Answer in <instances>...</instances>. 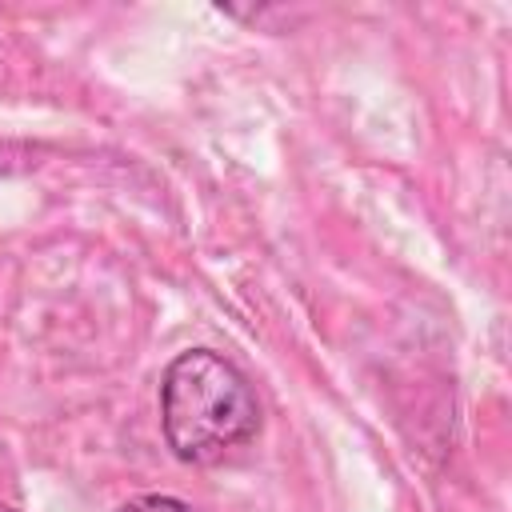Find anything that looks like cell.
Segmentation results:
<instances>
[{"mask_svg":"<svg viewBox=\"0 0 512 512\" xmlns=\"http://www.w3.org/2000/svg\"><path fill=\"white\" fill-rule=\"evenodd\" d=\"M120 512H196V508H188L184 500H176V496H136V500H128V504H120Z\"/></svg>","mask_w":512,"mask_h":512,"instance_id":"7a4b0ae2","label":"cell"},{"mask_svg":"<svg viewBox=\"0 0 512 512\" xmlns=\"http://www.w3.org/2000/svg\"><path fill=\"white\" fill-rule=\"evenodd\" d=\"M164 444L184 464H220L260 432V400L248 376L212 348L180 352L160 380Z\"/></svg>","mask_w":512,"mask_h":512,"instance_id":"6da1fadb","label":"cell"},{"mask_svg":"<svg viewBox=\"0 0 512 512\" xmlns=\"http://www.w3.org/2000/svg\"><path fill=\"white\" fill-rule=\"evenodd\" d=\"M0 512H12V508H4V504H0Z\"/></svg>","mask_w":512,"mask_h":512,"instance_id":"3957f363","label":"cell"}]
</instances>
